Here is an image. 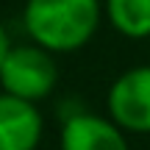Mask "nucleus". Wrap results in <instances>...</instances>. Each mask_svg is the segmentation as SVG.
Wrapping results in <instances>:
<instances>
[{
	"instance_id": "f257e3e1",
	"label": "nucleus",
	"mask_w": 150,
	"mask_h": 150,
	"mask_svg": "<svg viewBox=\"0 0 150 150\" xmlns=\"http://www.w3.org/2000/svg\"><path fill=\"white\" fill-rule=\"evenodd\" d=\"M103 14V0H25L22 25L31 42L59 56L86 47Z\"/></svg>"
},
{
	"instance_id": "f03ea898",
	"label": "nucleus",
	"mask_w": 150,
	"mask_h": 150,
	"mask_svg": "<svg viewBox=\"0 0 150 150\" xmlns=\"http://www.w3.org/2000/svg\"><path fill=\"white\" fill-rule=\"evenodd\" d=\"M59 86V64L56 53L36 42L11 45L0 64V89L22 100L39 103L53 95Z\"/></svg>"
},
{
	"instance_id": "7ed1b4c3",
	"label": "nucleus",
	"mask_w": 150,
	"mask_h": 150,
	"mask_svg": "<svg viewBox=\"0 0 150 150\" xmlns=\"http://www.w3.org/2000/svg\"><path fill=\"white\" fill-rule=\"evenodd\" d=\"M106 108L125 134H150V64L120 72L108 86Z\"/></svg>"
},
{
	"instance_id": "20e7f679",
	"label": "nucleus",
	"mask_w": 150,
	"mask_h": 150,
	"mask_svg": "<svg viewBox=\"0 0 150 150\" xmlns=\"http://www.w3.org/2000/svg\"><path fill=\"white\" fill-rule=\"evenodd\" d=\"M61 150H131L128 134L111 117L92 111H75L64 120L59 136Z\"/></svg>"
},
{
	"instance_id": "39448f33",
	"label": "nucleus",
	"mask_w": 150,
	"mask_h": 150,
	"mask_svg": "<svg viewBox=\"0 0 150 150\" xmlns=\"http://www.w3.org/2000/svg\"><path fill=\"white\" fill-rule=\"evenodd\" d=\"M45 120L36 103L0 89V150H36Z\"/></svg>"
},
{
	"instance_id": "423d86ee",
	"label": "nucleus",
	"mask_w": 150,
	"mask_h": 150,
	"mask_svg": "<svg viewBox=\"0 0 150 150\" xmlns=\"http://www.w3.org/2000/svg\"><path fill=\"white\" fill-rule=\"evenodd\" d=\"M106 20L125 39L150 36V0H103Z\"/></svg>"
},
{
	"instance_id": "0eeeda50",
	"label": "nucleus",
	"mask_w": 150,
	"mask_h": 150,
	"mask_svg": "<svg viewBox=\"0 0 150 150\" xmlns=\"http://www.w3.org/2000/svg\"><path fill=\"white\" fill-rule=\"evenodd\" d=\"M8 47H11V39H8V33H6L3 22H0V64H3L6 53H8Z\"/></svg>"
}]
</instances>
